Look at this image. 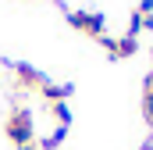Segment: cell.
<instances>
[{
	"mask_svg": "<svg viewBox=\"0 0 153 150\" xmlns=\"http://www.w3.org/2000/svg\"><path fill=\"white\" fill-rule=\"evenodd\" d=\"M7 132H11V140L18 143V147L25 150L29 143H32V122H29V114L18 111L14 118H11V125H7Z\"/></svg>",
	"mask_w": 153,
	"mask_h": 150,
	"instance_id": "6da1fadb",
	"label": "cell"
},
{
	"mask_svg": "<svg viewBox=\"0 0 153 150\" xmlns=\"http://www.w3.org/2000/svg\"><path fill=\"white\" fill-rule=\"evenodd\" d=\"M68 18H71V25L85 29V32H93V36L103 32V18H96V14H82V11H75V14H68Z\"/></svg>",
	"mask_w": 153,
	"mask_h": 150,
	"instance_id": "7a4b0ae2",
	"label": "cell"
},
{
	"mask_svg": "<svg viewBox=\"0 0 153 150\" xmlns=\"http://www.w3.org/2000/svg\"><path fill=\"white\" fill-rule=\"evenodd\" d=\"M135 46H139L135 39H132V36H125V39H121V43H114V54H132Z\"/></svg>",
	"mask_w": 153,
	"mask_h": 150,
	"instance_id": "3957f363",
	"label": "cell"
}]
</instances>
